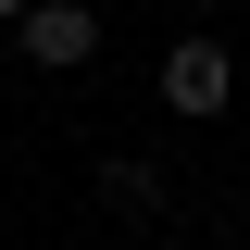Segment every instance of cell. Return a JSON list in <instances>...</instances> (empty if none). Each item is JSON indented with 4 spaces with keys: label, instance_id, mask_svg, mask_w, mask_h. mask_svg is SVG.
I'll use <instances>...</instances> for the list:
<instances>
[{
    "label": "cell",
    "instance_id": "obj_5",
    "mask_svg": "<svg viewBox=\"0 0 250 250\" xmlns=\"http://www.w3.org/2000/svg\"><path fill=\"white\" fill-rule=\"evenodd\" d=\"M150 250H175V238H150Z\"/></svg>",
    "mask_w": 250,
    "mask_h": 250
},
{
    "label": "cell",
    "instance_id": "obj_1",
    "mask_svg": "<svg viewBox=\"0 0 250 250\" xmlns=\"http://www.w3.org/2000/svg\"><path fill=\"white\" fill-rule=\"evenodd\" d=\"M13 38H25L38 75H88V62H100V13H88V0H25Z\"/></svg>",
    "mask_w": 250,
    "mask_h": 250
},
{
    "label": "cell",
    "instance_id": "obj_4",
    "mask_svg": "<svg viewBox=\"0 0 250 250\" xmlns=\"http://www.w3.org/2000/svg\"><path fill=\"white\" fill-rule=\"evenodd\" d=\"M13 13H25V0H0V25H13Z\"/></svg>",
    "mask_w": 250,
    "mask_h": 250
},
{
    "label": "cell",
    "instance_id": "obj_2",
    "mask_svg": "<svg viewBox=\"0 0 250 250\" xmlns=\"http://www.w3.org/2000/svg\"><path fill=\"white\" fill-rule=\"evenodd\" d=\"M225 88H238V62H225V38H175V50H163V113L213 125V113H225Z\"/></svg>",
    "mask_w": 250,
    "mask_h": 250
},
{
    "label": "cell",
    "instance_id": "obj_3",
    "mask_svg": "<svg viewBox=\"0 0 250 250\" xmlns=\"http://www.w3.org/2000/svg\"><path fill=\"white\" fill-rule=\"evenodd\" d=\"M100 213H125V225H150V213H163V163L113 150V163H100Z\"/></svg>",
    "mask_w": 250,
    "mask_h": 250
}]
</instances>
